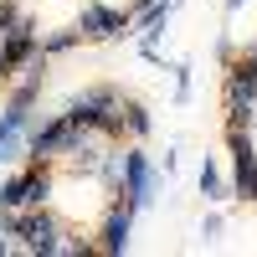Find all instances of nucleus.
Masks as SVG:
<instances>
[{
  "mask_svg": "<svg viewBox=\"0 0 257 257\" xmlns=\"http://www.w3.org/2000/svg\"><path fill=\"white\" fill-rule=\"evenodd\" d=\"M221 98H226V128H252L257 123V67L247 62V52L226 62Z\"/></svg>",
  "mask_w": 257,
  "mask_h": 257,
  "instance_id": "1",
  "label": "nucleus"
},
{
  "mask_svg": "<svg viewBox=\"0 0 257 257\" xmlns=\"http://www.w3.org/2000/svg\"><path fill=\"white\" fill-rule=\"evenodd\" d=\"M118 190H123V206H134V211H144L149 201H155V190H160V175H155V165H149V155L139 144L123 149V180H118Z\"/></svg>",
  "mask_w": 257,
  "mask_h": 257,
  "instance_id": "2",
  "label": "nucleus"
},
{
  "mask_svg": "<svg viewBox=\"0 0 257 257\" xmlns=\"http://www.w3.org/2000/svg\"><path fill=\"white\" fill-rule=\"evenodd\" d=\"M6 231L11 237H26V252H62V231H57V221L47 216V211H11L6 216Z\"/></svg>",
  "mask_w": 257,
  "mask_h": 257,
  "instance_id": "3",
  "label": "nucleus"
},
{
  "mask_svg": "<svg viewBox=\"0 0 257 257\" xmlns=\"http://www.w3.org/2000/svg\"><path fill=\"white\" fill-rule=\"evenodd\" d=\"M231 144V185L242 201H257V149H252V128H226Z\"/></svg>",
  "mask_w": 257,
  "mask_h": 257,
  "instance_id": "4",
  "label": "nucleus"
},
{
  "mask_svg": "<svg viewBox=\"0 0 257 257\" xmlns=\"http://www.w3.org/2000/svg\"><path fill=\"white\" fill-rule=\"evenodd\" d=\"M134 21H128V11H113V6H103V0H88L82 6V21H77V31L88 36V41H108V36H123Z\"/></svg>",
  "mask_w": 257,
  "mask_h": 257,
  "instance_id": "5",
  "label": "nucleus"
},
{
  "mask_svg": "<svg viewBox=\"0 0 257 257\" xmlns=\"http://www.w3.org/2000/svg\"><path fill=\"white\" fill-rule=\"evenodd\" d=\"M128 231H134V206H113L108 211V221H103V231H98V252H128Z\"/></svg>",
  "mask_w": 257,
  "mask_h": 257,
  "instance_id": "6",
  "label": "nucleus"
},
{
  "mask_svg": "<svg viewBox=\"0 0 257 257\" xmlns=\"http://www.w3.org/2000/svg\"><path fill=\"white\" fill-rule=\"evenodd\" d=\"M170 11H175V0H155V6L139 16V52H144V57H149V52H160V31H165Z\"/></svg>",
  "mask_w": 257,
  "mask_h": 257,
  "instance_id": "7",
  "label": "nucleus"
},
{
  "mask_svg": "<svg viewBox=\"0 0 257 257\" xmlns=\"http://www.w3.org/2000/svg\"><path fill=\"white\" fill-rule=\"evenodd\" d=\"M26 185H31V170H21V175H11L0 185V211H21L26 206Z\"/></svg>",
  "mask_w": 257,
  "mask_h": 257,
  "instance_id": "8",
  "label": "nucleus"
},
{
  "mask_svg": "<svg viewBox=\"0 0 257 257\" xmlns=\"http://www.w3.org/2000/svg\"><path fill=\"white\" fill-rule=\"evenodd\" d=\"M196 180H201V196H206V201H226V185H221V170H216V160H206Z\"/></svg>",
  "mask_w": 257,
  "mask_h": 257,
  "instance_id": "9",
  "label": "nucleus"
},
{
  "mask_svg": "<svg viewBox=\"0 0 257 257\" xmlns=\"http://www.w3.org/2000/svg\"><path fill=\"white\" fill-rule=\"evenodd\" d=\"M82 41V31L72 26V31H52V36H41V57H57V52H72Z\"/></svg>",
  "mask_w": 257,
  "mask_h": 257,
  "instance_id": "10",
  "label": "nucleus"
},
{
  "mask_svg": "<svg viewBox=\"0 0 257 257\" xmlns=\"http://www.w3.org/2000/svg\"><path fill=\"white\" fill-rule=\"evenodd\" d=\"M123 123H128V134L144 139L149 128H155V118H149V108H139V103H123Z\"/></svg>",
  "mask_w": 257,
  "mask_h": 257,
  "instance_id": "11",
  "label": "nucleus"
},
{
  "mask_svg": "<svg viewBox=\"0 0 257 257\" xmlns=\"http://www.w3.org/2000/svg\"><path fill=\"white\" fill-rule=\"evenodd\" d=\"M175 103H190V62H175Z\"/></svg>",
  "mask_w": 257,
  "mask_h": 257,
  "instance_id": "12",
  "label": "nucleus"
},
{
  "mask_svg": "<svg viewBox=\"0 0 257 257\" xmlns=\"http://www.w3.org/2000/svg\"><path fill=\"white\" fill-rule=\"evenodd\" d=\"M16 26H21V11H16V6H0V41H6Z\"/></svg>",
  "mask_w": 257,
  "mask_h": 257,
  "instance_id": "13",
  "label": "nucleus"
},
{
  "mask_svg": "<svg viewBox=\"0 0 257 257\" xmlns=\"http://www.w3.org/2000/svg\"><path fill=\"white\" fill-rule=\"evenodd\" d=\"M201 237L216 242V237H221V216H206V221H201Z\"/></svg>",
  "mask_w": 257,
  "mask_h": 257,
  "instance_id": "14",
  "label": "nucleus"
},
{
  "mask_svg": "<svg viewBox=\"0 0 257 257\" xmlns=\"http://www.w3.org/2000/svg\"><path fill=\"white\" fill-rule=\"evenodd\" d=\"M149 6H155V0H134V6H128V21H139V16H144Z\"/></svg>",
  "mask_w": 257,
  "mask_h": 257,
  "instance_id": "15",
  "label": "nucleus"
},
{
  "mask_svg": "<svg viewBox=\"0 0 257 257\" xmlns=\"http://www.w3.org/2000/svg\"><path fill=\"white\" fill-rule=\"evenodd\" d=\"M6 237H11V231H6V221H0V257L11 252V242H6Z\"/></svg>",
  "mask_w": 257,
  "mask_h": 257,
  "instance_id": "16",
  "label": "nucleus"
},
{
  "mask_svg": "<svg viewBox=\"0 0 257 257\" xmlns=\"http://www.w3.org/2000/svg\"><path fill=\"white\" fill-rule=\"evenodd\" d=\"M242 6H247V0H226V11H242Z\"/></svg>",
  "mask_w": 257,
  "mask_h": 257,
  "instance_id": "17",
  "label": "nucleus"
},
{
  "mask_svg": "<svg viewBox=\"0 0 257 257\" xmlns=\"http://www.w3.org/2000/svg\"><path fill=\"white\" fill-rule=\"evenodd\" d=\"M247 62H252V67H257V47H247Z\"/></svg>",
  "mask_w": 257,
  "mask_h": 257,
  "instance_id": "18",
  "label": "nucleus"
}]
</instances>
